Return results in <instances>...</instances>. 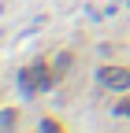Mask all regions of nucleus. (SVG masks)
Returning <instances> with one entry per match:
<instances>
[{
  "label": "nucleus",
  "instance_id": "obj_3",
  "mask_svg": "<svg viewBox=\"0 0 130 133\" xmlns=\"http://www.w3.org/2000/svg\"><path fill=\"white\" fill-rule=\"evenodd\" d=\"M67 66H71V59H67V56H60V59L52 63V70H56V74H63V70H67Z\"/></svg>",
  "mask_w": 130,
  "mask_h": 133
},
{
  "label": "nucleus",
  "instance_id": "obj_2",
  "mask_svg": "<svg viewBox=\"0 0 130 133\" xmlns=\"http://www.w3.org/2000/svg\"><path fill=\"white\" fill-rule=\"evenodd\" d=\"M97 81H101V85L104 89H130V70H126V66H104V70L101 74H97Z\"/></svg>",
  "mask_w": 130,
  "mask_h": 133
},
{
  "label": "nucleus",
  "instance_id": "obj_1",
  "mask_svg": "<svg viewBox=\"0 0 130 133\" xmlns=\"http://www.w3.org/2000/svg\"><path fill=\"white\" fill-rule=\"evenodd\" d=\"M52 81H56V70H48V66H41V63H34V66L22 70V89H26V92L52 89Z\"/></svg>",
  "mask_w": 130,
  "mask_h": 133
},
{
  "label": "nucleus",
  "instance_id": "obj_4",
  "mask_svg": "<svg viewBox=\"0 0 130 133\" xmlns=\"http://www.w3.org/2000/svg\"><path fill=\"white\" fill-rule=\"evenodd\" d=\"M0 126H4V129H8V126H15V111H4V118H0Z\"/></svg>",
  "mask_w": 130,
  "mask_h": 133
},
{
  "label": "nucleus",
  "instance_id": "obj_5",
  "mask_svg": "<svg viewBox=\"0 0 130 133\" xmlns=\"http://www.w3.org/2000/svg\"><path fill=\"white\" fill-rule=\"evenodd\" d=\"M115 115H130V100H119V107H115Z\"/></svg>",
  "mask_w": 130,
  "mask_h": 133
}]
</instances>
